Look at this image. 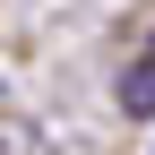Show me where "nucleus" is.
<instances>
[{
    "label": "nucleus",
    "instance_id": "f257e3e1",
    "mask_svg": "<svg viewBox=\"0 0 155 155\" xmlns=\"http://www.w3.org/2000/svg\"><path fill=\"white\" fill-rule=\"evenodd\" d=\"M121 112H129V121H147V112H155V43L121 69Z\"/></svg>",
    "mask_w": 155,
    "mask_h": 155
}]
</instances>
